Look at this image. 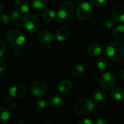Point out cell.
<instances>
[{
	"label": "cell",
	"mask_w": 124,
	"mask_h": 124,
	"mask_svg": "<svg viewBox=\"0 0 124 124\" xmlns=\"http://www.w3.org/2000/svg\"><path fill=\"white\" fill-rule=\"evenodd\" d=\"M3 102L6 104L11 110H15L17 108V104L12 100L11 96H6L3 100Z\"/></svg>",
	"instance_id": "27"
},
{
	"label": "cell",
	"mask_w": 124,
	"mask_h": 124,
	"mask_svg": "<svg viewBox=\"0 0 124 124\" xmlns=\"http://www.w3.org/2000/svg\"><path fill=\"white\" fill-rule=\"evenodd\" d=\"M31 4L35 9L38 11H42L46 8L47 1L46 0H32Z\"/></svg>",
	"instance_id": "22"
},
{
	"label": "cell",
	"mask_w": 124,
	"mask_h": 124,
	"mask_svg": "<svg viewBox=\"0 0 124 124\" xmlns=\"http://www.w3.org/2000/svg\"><path fill=\"white\" fill-rule=\"evenodd\" d=\"M42 17H43V19H44V21L48 22V23H50V22L53 21L55 19V17H56V13H55V12L54 10L47 9V10H46L43 13Z\"/></svg>",
	"instance_id": "25"
},
{
	"label": "cell",
	"mask_w": 124,
	"mask_h": 124,
	"mask_svg": "<svg viewBox=\"0 0 124 124\" xmlns=\"http://www.w3.org/2000/svg\"><path fill=\"white\" fill-rule=\"evenodd\" d=\"M106 53L110 60L113 62H119L124 56V46L117 41L110 42L106 47Z\"/></svg>",
	"instance_id": "1"
},
{
	"label": "cell",
	"mask_w": 124,
	"mask_h": 124,
	"mask_svg": "<svg viewBox=\"0 0 124 124\" xmlns=\"http://www.w3.org/2000/svg\"><path fill=\"white\" fill-rule=\"evenodd\" d=\"M3 10H4V5H3V4L0 1V14L2 13Z\"/></svg>",
	"instance_id": "36"
},
{
	"label": "cell",
	"mask_w": 124,
	"mask_h": 124,
	"mask_svg": "<svg viewBox=\"0 0 124 124\" xmlns=\"http://www.w3.org/2000/svg\"><path fill=\"white\" fill-rule=\"evenodd\" d=\"M92 98L97 102H102L106 99V94L102 90L97 89L92 93Z\"/></svg>",
	"instance_id": "23"
},
{
	"label": "cell",
	"mask_w": 124,
	"mask_h": 124,
	"mask_svg": "<svg viewBox=\"0 0 124 124\" xmlns=\"http://www.w3.org/2000/svg\"><path fill=\"white\" fill-rule=\"evenodd\" d=\"M63 102L62 97L59 94H53L49 100V105L51 108H59Z\"/></svg>",
	"instance_id": "15"
},
{
	"label": "cell",
	"mask_w": 124,
	"mask_h": 124,
	"mask_svg": "<svg viewBox=\"0 0 124 124\" xmlns=\"http://www.w3.org/2000/svg\"><path fill=\"white\" fill-rule=\"evenodd\" d=\"M11 19L15 26H17V27L20 26V23H22V16L20 12H19L17 10L13 11L11 14Z\"/></svg>",
	"instance_id": "24"
},
{
	"label": "cell",
	"mask_w": 124,
	"mask_h": 124,
	"mask_svg": "<svg viewBox=\"0 0 124 124\" xmlns=\"http://www.w3.org/2000/svg\"><path fill=\"white\" fill-rule=\"evenodd\" d=\"M103 46L100 44H92L88 48V54L92 57H98L103 52Z\"/></svg>",
	"instance_id": "13"
},
{
	"label": "cell",
	"mask_w": 124,
	"mask_h": 124,
	"mask_svg": "<svg viewBox=\"0 0 124 124\" xmlns=\"http://www.w3.org/2000/svg\"><path fill=\"white\" fill-rule=\"evenodd\" d=\"M54 39L53 33L49 30H44L39 33L38 39L40 43L43 44H50Z\"/></svg>",
	"instance_id": "11"
},
{
	"label": "cell",
	"mask_w": 124,
	"mask_h": 124,
	"mask_svg": "<svg viewBox=\"0 0 124 124\" xmlns=\"http://www.w3.org/2000/svg\"><path fill=\"white\" fill-rule=\"evenodd\" d=\"M85 73V68L81 64H76L71 68V73L75 77H81Z\"/></svg>",
	"instance_id": "19"
},
{
	"label": "cell",
	"mask_w": 124,
	"mask_h": 124,
	"mask_svg": "<svg viewBox=\"0 0 124 124\" xmlns=\"http://www.w3.org/2000/svg\"><path fill=\"white\" fill-rule=\"evenodd\" d=\"M123 79L124 80V71H123Z\"/></svg>",
	"instance_id": "37"
},
{
	"label": "cell",
	"mask_w": 124,
	"mask_h": 124,
	"mask_svg": "<svg viewBox=\"0 0 124 124\" xmlns=\"http://www.w3.org/2000/svg\"><path fill=\"white\" fill-rule=\"evenodd\" d=\"M94 123L96 124H107V121L104 118H97Z\"/></svg>",
	"instance_id": "34"
},
{
	"label": "cell",
	"mask_w": 124,
	"mask_h": 124,
	"mask_svg": "<svg viewBox=\"0 0 124 124\" xmlns=\"http://www.w3.org/2000/svg\"><path fill=\"white\" fill-rule=\"evenodd\" d=\"M90 1L94 7H101L105 4V0H90Z\"/></svg>",
	"instance_id": "30"
},
{
	"label": "cell",
	"mask_w": 124,
	"mask_h": 124,
	"mask_svg": "<svg viewBox=\"0 0 124 124\" xmlns=\"http://www.w3.org/2000/svg\"><path fill=\"white\" fill-rule=\"evenodd\" d=\"M26 94V88L25 86L22 84H15L10 87L9 90V95L11 96V97L15 98H20Z\"/></svg>",
	"instance_id": "9"
},
{
	"label": "cell",
	"mask_w": 124,
	"mask_h": 124,
	"mask_svg": "<svg viewBox=\"0 0 124 124\" xmlns=\"http://www.w3.org/2000/svg\"><path fill=\"white\" fill-rule=\"evenodd\" d=\"M97 68L101 70H108L110 67V64L108 61V59L105 58V57H100L97 60Z\"/></svg>",
	"instance_id": "21"
},
{
	"label": "cell",
	"mask_w": 124,
	"mask_h": 124,
	"mask_svg": "<svg viewBox=\"0 0 124 124\" xmlns=\"http://www.w3.org/2000/svg\"><path fill=\"white\" fill-rule=\"evenodd\" d=\"M34 107H35V109H36V111H38L39 113H42L46 108V103L45 100H41L37 101L35 103V106Z\"/></svg>",
	"instance_id": "26"
},
{
	"label": "cell",
	"mask_w": 124,
	"mask_h": 124,
	"mask_svg": "<svg viewBox=\"0 0 124 124\" xmlns=\"http://www.w3.org/2000/svg\"><path fill=\"white\" fill-rule=\"evenodd\" d=\"M22 52H23V51H22L21 48H20V47H17V48H15V50H14V54H15L16 56H20V55L22 54Z\"/></svg>",
	"instance_id": "35"
},
{
	"label": "cell",
	"mask_w": 124,
	"mask_h": 124,
	"mask_svg": "<svg viewBox=\"0 0 124 124\" xmlns=\"http://www.w3.org/2000/svg\"><path fill=\"white\" fill-rule=\"evenodd\" d=\"M113 36L117 41L124 40V25H119L116 26L113 31Z\"/></svg>",
	"instance_id": "18"
},
{
	"label": "cell",
	"mask_w": 124,
	"mask_h": 124,
	"mask_svg": "<svg viewBox=\"0 0 124 124\" xmlns=\"http://www.w3.org/2000/svg\"><path fill=\"white\" fill-rule=\"evenodd\" d=\"M6 68H7V64L5 61H4L3 60H0V73H3L4 72H5Z\"/></svg>",
	"instance_id": "32"
},
{
	"label": "cell",
	"mask_w": 124,
	"mask_h": 124,
	"mask_svg": "<svg viewBox=\"0 0 124 124\" xmlns=\"http://www.w3.org/2000/svg\"><path fill=\"white\" fill-rule=\"evenodd\" d=\"M92 12L93 9L92 5L87 1H84L78 4L76 9V17L81 20H86L89 19L92 16Z\"/></svg>",
	"instance_id": "6"
},
{
	"label": "cell",
	"mask_w": 124,
	"mask_h": 124,
	"mask_svg": "<svg viewBox=\"0 0 124 124\" xmlns=\"http://www.w3.org/2000/svg\"><path fill=\"white\" fill-rule=\"evenodd\" d=\"M112 97L116 101H121L124 99V89L122 86L113 87L111 91Z\"/></svg>",
	"instance_id": "16"
},
{
	"label": "cell",
	"mask_w": 124,
	"mask_h": 124,
	"mask_svg": "<svg viewBox=\"0 0 124 124\" xmlns=\"http://www.w3.org/2000/svg\"><path fill=\"white\" fill-rule=\"evenodd\" d=\"M115 83H116L115 76L110 72H105V73L102 74V76L100 79V85L105 90H108L113 88Z\"/></svg>",
	"instance_id": "8"
},
{
	"label": "cell",
	"mask_w": 124,
	"mask_h": 124,
	"mask_svg": "<svg viewBox=\"0 0 124 124\" xmlns=\"http://www.w3.org/2000/svg\"><path fill=\"white\" fill-rule=\"evenodd\" d=\"M23 28L31 33L36 32L40 27V21L39 18L33 14H25L22 18Z\"/></svg>",
	"instance_id": "3"
},
{
	"label": "cell",
	"mask_w": 124,
	"mask_h": 124,
	"mask_svg": "<svg viewBox=\"0 0 124 124\" xmlns=\"http://www.w3.org/2000/svg\"><path fill=\"white\" fill-rule=\"evenodd\" d=\"M48 86L46 81L43 80H37L31 86V92L36 97H42L46 95Z\"/></svg>",
	"instance_id": "7"
},
{
	"label": "cell",
	"mask_w": 124,
	"mask_h": 124,
	"mask_svg": "<svg viewBox=\"0 0 124 124\" xmlns=\"http://www.w3.org/2000/svg\"><path fill=\"white\" fill-rule=\"evenodd\" d=\"M6 37L9 43L15 46H20L25 41L24 33L17 29L9 30L6 33Z\"/></svg>",
	"instance_id": "5"
},
{
	"label": "cell",
	"mask_w": 124,
	"mask_h": 124,
	"mask_svg": "<svg viewBox=\"0 0 124 124\" xmlns=\"http://www.w3.org/2000/svg\"><path fill=\"white\" fill-rule=\"evenodd\" d=\"M95 109L94 103L88 98H81L74 104L75 112L81 116L88 115L92 113Z\"/></svg>",
	"instance_id": "2"
},
{
	"label": "cell",
	"mask_w": 124,
	"mask_h": 124,
	"mask_svg": "<svg viewBox=\"0 0 124 124\" xmlns=\"http://www.w3.org/2000/svg\"><path fill=\"white\" fill-rule=\"evenodd\" d=\"M15 7L16 10L21 14H26L30 9V6L27 0H17L15 4Z\"/></svg>",
	"instance_id": "14"
},
{
	"label": "cell",
	"mask_w": 124,
	"mask_h": 124,
	"mask_svg": "<svg viewBox=\"0 0 124 124\" xmlns=\"http://www.w3.org/2000/svg\"><path fill=\"white\" fill-rule=\"evenodd\" d=\"M73 85L69 80H63L58 85V91L62 94H67L72 89Z\"/></svg>",
	"instance_id": "17"
},
{
	"label": "cell",
	"mask_w": 124,
	"mask_h": 124,
	"mask_svg": "<svg viewBox=\"0 0 124 124\" xmlns=\"http://www.w3.org/2000/svg\"><path fill=\"white\" fill-rule=\"evenodd\" d=\"M68 36H69V31L68 28L65 26H60L56 30L55 37L58 41H60V42L64 41L67 40Z\"/></svg>",
	"instance_id": "12"
},
{
	"label": "cell",
	"mask_w": 124,
	"mask_h": 124,
	"mask_svg": "<svg viewBox=\"0 0 124 124\" xmlns=\"http://www.w3.org/2000/svg\"><path fill=\"white\" fill-rule=\"evenodd\" d=\"M11 117V113L9 109L4 107H0V124L7 123Z\"/></svg>",
	"instance_id": "20"
},
{
	"label": "cell",
	"mask_w": 124,
	"mask_h": 124,
	"mask_svg": "<svg viewBox=\"0 0 124 124\" xmlns=\"http://www.w3.org/2000/svg\"><path fill=\"white\" fill-rule=\"evenodd\" d=\"M76 11V7L72 1H67L63 2L59 7L57 15L61 20H68L74 14Z\"/></svg>",
	"instance_id": "4"
},
{
	"label": "cell",
	"mask_w": 124,
	"mask_h": 124,
	"mask_svg": "<svg viewBox=\"0 0 124 124\" xmlns=\"http://www.w3.org/2000/svg\"><path fill=\"white\" fill-rule=\"evenodd\" d=\"M93 124V122H92L91 120L88 119V118L82 119V120H81V121H78V122H77V124Z\"/></svg>",
	"instance_id": "33"
},
{
	"label": "cell",
	"mask_w": 124,
	"mask_h": 124,
	"mask_svg": "<svg viewBox=\"0 0 124 124\" xmlns=\"http://www.w3.org/2000/svg\"><path fill=\"white\" fill-rule=\"evenodd\" d=\"M113 17L116 22L124 23V4H118L113 10Z\"/></svg>",
	"instance_id": "10"
},
{
	"label": "cell",
	"mask_w": 124,
	"mask_h": 124,
	"mask_svg": "<svg viewBox=\"0 0 124 124\" xmlns=\"http://www.w3.org/2000/svg\"><path fill=\"white\" fill-rule=\"evenodd\" d=\"M6 52V44L4 41L0 39V57H3Z\"/></svg>",
	"instance_id": "29"
},
{
	"label": "cell",
	"mask_w": 124,
	"mask_h": 124,
	"mask_svg": "<svg viewBox=\"0 0 124 124\" xmlns=\"http://www.w3.org/2000/svg\"><path fill=\"white\" fill-rule=\"evenodd\" d=\"M105 28L108 29V30H111L114 28L115 26V23L112 20H108L106 22H105Z\"/></svg>",
	"instance_id": "31"
},
{
	"label": "cell",
	"mask_w": 124,
	"mask_h": 124,
	"mask_svg": "<svg viewBox=\"0 0 124 124\" xmlns=\"http://www.w3.org/2000/svg\"><path fill=\"white\" fill-rule=\"evenodd\" d=\"M10 21V17L7 14H1L0 15V23L3 25H7Z\"/></svg>",
	"instance_id": "28"
}]
</instances>
